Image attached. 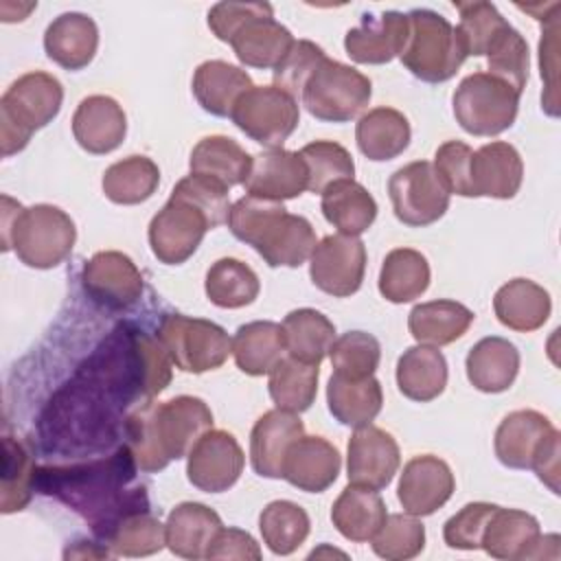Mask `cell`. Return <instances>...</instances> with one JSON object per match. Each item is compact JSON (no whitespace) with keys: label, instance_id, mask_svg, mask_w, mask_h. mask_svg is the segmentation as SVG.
Returning a JSON list of instances; mask_svg holds the SVG:
<instances>
[{"label":"cell","instance_id":"60","mask_svg":"<svg viewBox=\"0 0 561 561\" xmlns=\"http://www.w3.org/2000/svg\"><path fill=\"white\" fill-rule=\"evenodd\" d=\"M530 469L537 473V478L552 491L559 493V432L554 430L550 438L541 445L537 451Z\"/></svg>","mask_w":561,"mask_h":561},{"label":"cell","instance_id":"35","mask_svg":"<svg viewBox=\"0 0 561 561\" xmlns=\"http://www.w3.org/2000/svg\"><path fill=\"white\" fill-rule=\"evenodd\" d=\"M410 136L408 118L392 107H375L366 112L355 127L359 151L375 162L401 156L410 145Z\"/></svg>","mask_w":561,"mask_h":561},{"label":"cell","instance_id":"52","mask_svg":"<svg viewBox=\"0 0 561 561\" xmlns=\"http://www.w3.org/2000/svg\"><path fill=\"white\" fill-rule=\"evenodd\" d=\"M489 75L511 85L517 94L524 92L528 81V44L519 31L508 26L486 53Z\"/></svg>","mask_w":561,"mask_h":561},{"label":"cell","instance_id":"12","mask_svg":"<svg viewBox=\"0 0 561 561\" xmlns=\"http://www.w3.org/2000/svg\"><path fill=\"white\" fill-rule=\"evenodd\" d=\"M210 224L191 202L171 195L149 224V245L153 256L164 265L188 261L199 248Z\"/></svg>","mask_w":561,"mask_h":561},{"label":"cell","instance_id":"47","mask_svg":"<svg viewBox=\"0 0 561 561\" xmlns=\"http://www.w3.org/2000/svg\"><path fill=\"white\" fill-rule=\"evenodd\" d=\"M309 526L307 511L289 500H274L259 515L263 543L274 554H291L307 539Z\"/></svg>","mask_w":561,"mask_h":561},{"label":"cell","instance_id":"33","mask_svg":"<svg viewBox=\"0 0 561 561\" xmlns=\"http://www.w3.org/2000/svg\"><path fill=\"white\" fill-rule=\"evenodd\" d=\"M327 403L329 412L342 425L355 430L370 425L373 419L381 412V383L373 375L362 379H348L333 373L327 386Z\"/></svg>","mask_w":561,"mask_h":561},{"label":"cell","instance_id":"21","mask_svg":"<svg viewBox=\"0 0 561 561\" xmlns=\"http://www.w3.org/2000/svg\"><path fill=\"white\" fill-rule=\"evenodd\" d=\"M342 467L335 445L322 436H300L294 440L283 460V476L291 486L307 493L327 491Z\"/></svg>","mask_w":561,"mask_h":561},{"label":"cell","instance_id":"37","mask_svg":"<svg viewBox=\"0 0 561 561\" xmlns=\"http://www.w3.org/2000/svg\"><path fill=\"white\" fill-rule=\"evenodd\" d=\"M188 167L191 173L210 178L230 188L245 182L252 156L228 136H206L193 147Z\"/></svg>","mask_w":561,"mask_h":561},{"label":"cell","instance_id":"19","mask_svg":"<svg viewBox=\"0 0 561 561\" xmlns=\"http://www.w3.org/2000/svg\"><path fill=\"white\" fill-rule=\"evenodd\" d=\"M543 541L546 535H541L537 517L526 511L497 506L484 528L480 548L493 559H543L550 557Z\"/></svg>","mask_w":561,"mask_h":561},{"label":"cell","instance_id":"27","mask_svg":"<svg viewBox=\"0 0 561 561\" xmlns=\"http://www.w3.org/2000/svg\"><path fill=\"white\" fill-rule=\"evenodd\" d=\"M99 46V28L85 13H61L55 18L44 33L46 55L66 70L85 68Z\"/></svg>","mask_w":561,"mask_h":561},{"label":"cell","instance_id":"55","mask_svg":"<svg viewBox=\"0 0 561 561\" xmlns=\"http://www.w3.org/2000/svg\"><path fill=\"white\" fill-rule=\"evenodd\" d=\"M495 508L497 504H489V502L465 504L456 515H451L445 522V528H443L445 543L458 550H478L482 543L484 528L491 515L495 513Z\"/></svg>","mask_w":561,"mask_h":561},{"label":"cell","instance_id":"48","mask_svg":"<svg viewBox=\"0 0 561 561\" xmlns=\"http://www.w3.org/2000/svg\"><path fill=\"white\" fill-rule=\"evenodd\" d=\"M454 7L460 13L456 35L467 57L486 55L489 48L495 44V39L511 26L491 2H484V0L454 2Z\"/></svg>","mask_w":561,"mask_h":561},{"label":"cell","instance_id":"2","mask_svg":"<svg viewBox=\"0 0 561 561\" xmlns=\"http://www.w3.org/2000/svg\"><path fill=\"white\" fill-rule=\"evenodd\" d=\"M208 430H213L210 408L197 397L180 394L164 403H140L125 419L123 443L131 449L138 469L153 473L188 456Z\"/></svg>","mask_w":561,"mask_h":561},{"label":"cell","instance_id":"5","mask_svg":"<svg viewBox=\"0 0 561 561\" xmlns=\"http://www.w3.org/2000/svg\"><path fill=\"white\" fill-rule=\"evenodd\" d=\"M64 88L48 72H26L15 79L0 99V142L2 156L22 151L33 131L48 125L61 110Z\"/></svg>","mask_w":561,"mask_h":561},{"label":"cell","instance_id":"41","mask_svg":"<svg viewBox=\"0 0 561 561\" xmlns=\"http://www.w3.org/2000/svg\"><path fill=\"white\" fill-rule=\"evenodd\" d=\"M430 285V263L412 248H397L386 254L379 272V294L394 302L419 298Z\"/></svg>","mask_w":561,"mask_h":561},{"label":"cell","instance_id":"50","mask_svg":"<svg viewBox=\"0 0 561 561\" xmlns=\"http://www.w3.org/2000/svg\"><path fill=\"white\" fill-rule=\"evenodd\" d=\"M298 153L307 164V173H309L307 191L311 193H322L327 186L340 180H353V173H355L353 158L342 145L333 140L309 142Z\"/></svg>","mask_w":561,"mask_h":561},{"label":"cell","instance_id":"45","mask_svg":"<svg viewBox=\"0 0 561 561\" xmlns=\"http://www.w3.org/2000/svg\"><path fill=\"white\" fill-rule=\"evenodd\" d=\"M2 495H0V511L15 513L22 511L37 482V467L33 458V449L28 443L4 434L2 440Z\"/></svg>","mask_w":561,"mask_h":561},{"label":"cell","instance_id":"7","mask_svg":"<svg viewBox=\"0 0 561 561\" xmlns=\"http://www.w3.org/2000/svg\"><path fill=\"white\" fill-rule=\"evenodd\" d=\"M370 94L373 85L366 75L327 57L305 83L300 101L318 121L348 123L368 105Z\"/></svg>","mask_w":561,"mask_h":561},{"label":"cell","instance_id":"57","mask_svg":"<svg viewBox=\"0 0 561 561\" xmlns=\"http://www.w3.org/2000/svg\"><path fill=\"white\" fill-rule=\"evenodd\" d=\"M267 2H219L208 11V26L217 39L230 44L234 33L256 13L267 11Z\"/></svg>","mask_w":561,"mask_h":561},{"label":"cell","instance_id":"17","mask_svg":"<svg viewBox=\"0 0 561 561\" xmlns=\"http://www.w3.org/2000/svg\"><path fill=\"white\" fill-rule=\"evenodd\" d=\"M456 480L445 460L432 454L412 458L401 473L397 497L405 513L425 517L438 511L454 493Z\"/></svg>","mask_w":561,"mask_h":561},{"label":"cell","instance_id":"4","mask_svg":"<svg viewBox=\"0 0 561 561\" xmlns=\"http://www.w3.org/2000/svg\"><path fill=\"white\" fill-rule=\"evenodd\" d=\"M77 228L70 215L50 204L22 208L2 195V250H15L18 259L35 270L64 263L75 245Z\"/></svg>","mask_w":561,"mask_h":561},{"label":"cell","instance_id":"10","mask_svg":"<svg viewBox=\"0 0 561 561\" xmlns=\"http://www.w3.org/2000/svg\"><path fill=\"white\" fill-rule=\"evenodd\" d=\"M232 123L263 147L278 149L298 127V101L276 85H252L239 96L230 114Z\"/></svg>","mask_w":561,"mask_h":561},{"label":"cell","instance_id":"1","mask_svg":"<svg viewBox=\"0 0 561 561\" xmlns=\"http://www.w3.org/2000/svg\"><path fill=\"white\" fill-rule=\"evenodd\" d=\"M136 471L131 449L123 443L101 460L37 469L35 489L83 515L101 539L121 517L149 506L145 486L134 484Z\"/></svg>","mask_w":561,"mask_h":561},{"label":"cell","instance_id":"32","mask_svg":"<svg viewBox=\"0 0 561 561\" xmlns=\"http://www.w3.org/2000/svg\"><path fill=\"white\" fill-rule=\"evenodd\" d=\"M397 386L412 401L425 403L436 399L447 386L445 355L430 344L410 346L397 362Z\"/></svg>","mask_w":561,"mask_h":561},{"label":"cell","instance_id":"38","mask_svg":"<svg viewBox=\"0 0 561 561\" xmlns=\"http://www.w3.org/2000/svg\"><path fill=\"white\" fill-rule=\"evenodd\" d=\"M473 311L456 300H430L416 305L408 316V329L419 344L445 346L467 333Z\"/></svg>","mask_w":561,"mask_h":561},{"label":"cell","instance_id":"28","mask_svg":"<svg viewBox=\"0 0 561 561\" xmlns=\"http://www.w3.org/2000/svg\"><path fill=\"white\" fill-rule=\"evenodd\" d=\"M219 528L221 519L213 508L199 502H182L167 517V548L182 559H204Z\"/></svg>","mask_w":561,"mask_h":561},{"label":"cell","instance_id":"40","mask_svg":"<svg viewBox=\"0 0 561 561\" xmlns=\"http://www.w3.org/2000/svg\"><path fill=\"white\" fill-rule=\"evenodd\" d=\"M280 327L287 355L318 366L329 355L335 340L333 322L324 313L309 307L289 311Z\"/></svg>","mask_w":561,"mask_h":561},{"label":"cell","instance_id":"16","mask_svg":"<svg viewBox=\"0 0 561 561\" xmlns=\"http://www.w3.org/2000/svg\"><path fill=\"white\" fill-rule=\"evenodd\" d=\"M401 465L397 440L381 427H357L348 440L346 476L355 486L373 491L386 489Z\"/></svg>","mask_w":561,"mask_h":561},{"label":"cell","instance_id":"58","mask_svg":"<svg viewBox=\"0 0 561 561\" xmlns=\"http://www.w3.org/2000/svg\"><path fill=\"white\" fill-rule=\"evenodd\" d=\"M206 559H239V561H259L261 548L254 537L241 528H219L215 535Z\"/></svg>","mask_w":561,"mask_h":561},{"label":"cell","instance_id":"59","mask_svg":"<svg viewBox=\"0 0 561 561\" xmlns=\"http://www.w3.org/2000/svg\"><path fill=\"white\" fill-rule=\"evenodd\" d=\"M557 18L550 22V28L543 31V37L539 42V66H541V79L548 81L546 94L541 96V103L550 116H557Z\"/></svg>","mask_w":561,"mask_h":561},{"label":"cell","instance_id":"53","mask_svg":"<svg viewBox=\"0 0 561 561\" xmlns=\"http://www.w3.org/2000/svg\"><path fill=\"white\" fill-rule=\"evenodd\" d=\"M324 59H327V55H324V50L318 44H313L309 39L294 42V46L289 48L285 59L272 70L274 85L280 88L283 92H287L289 96H294L298 101L300 94H302L305 83L309 81L313 70Z\"/></svg>","mask_w":561,"mask_h":561},{"label":"cell","instance_id":"25","mask_svg":"<svg viewBox=\"0 0 561 561\" xmlns=\"http://www.w3.org/2000/svg\"><path fill=\"white\" fill-rule=\"evenodd\" d=\"M554 425L537 410H515L495 430V456L504 467L530 469Z\"/></svg>","mask_w":561,"mask_h":561},{"label":"cell","instance_id":"8","mask_svg":"<svg viewBox=\"0 0 561 561\" xmlns=\"http://www.w3.org/2000/svg\"><path fill=\"white\" fill-rule=\"evenodd\" d=\"M519 96L493 75L473 72L454 92V116L471 136H497L515 123Z\"/></svg>","mask_w":561,"mask_h":561},{"label":"cell","instance_id":"42","mask_svg":"<svg viewBox=\"0 0 561 561\" xmlns=\"http://www.w3.org/2000/svg\"><path fill=\"white\" fill-rule=\"evenodd\" d=\"M318 364L296 359L291 355L283 357L270 370V397L278 410L300 414L311 408L318 392Z\"/></svg>","mask_w":561,"mask_h":561},{"label":"cell","instance_id":"26","mask_svg":"<svg viewBox=\"0 0 561 561\" xmlns=\"http://www.w3.org/2000/svg\"><path fill=\"white\" fill-rule=\"evenodd\" d=\"M294 35L287 26L274 20L272 7L263 13H256L250 18L230 39V46L234 48V55L241 64L250 68L261 70H274L289 48L294 46Z\"/></svg>","mask_w":561,"mask_h":561},{"label":"cell","instance_id":"23","mask_svg":"<svg viewBox=\"0 0 561 561\" xmlns=\"http://www.w3.org/2000/svg\"><path fill=\"white\" fill-rule=\"evenodd\" d=\"M72 134L79 147L88 153H110L127 134V116L112 96L92 94L77 105Z\"/></svg>","mask_w":561,"mask_h":561},{"label":"cell","instance_id":"43","mask_svg":"<svg viewBox=\"0 0 561 561\" xmlns=\"http://www.w3.org/2000/svg\"><path fill=\"white\" fill-rule=\"evenodd\" d=\"M101 184L110 202L134 206L156 193L160 184V169L147 156H129L107 167Z\"/></svg>","mask_w":561,"mask_h":561},{"label":"cell","instance_id":"9","mask_svg":"<svg viewBox=\"0 0 561 561\" xmlns=\"http://www.w3.org/2000/svg\"><path fill=\"white\" fill-rule=\"evenodd\" d=\"M156 337L171 362L184 373L199 375L215 370L232 353V340L219 324L184 313H167L160 320Z\"/></svg>","mask_w":561,"mask_h":561},{"label":"cell","instance_id":"6","mask_svg":"<svg viewBox=\"0 0 561 561\" xmlns=\"http://www.w3.org/2000/svg\"><path fill=\"white\" fill-rule=\"evenodd\" d=\"M410 33L401 64L421 81L443 83L451 79L467 59L456 28L436 11L414 9L408 13Z\"/></svg>","mask_w":561,"mask_h":561},{"label":"cell","instance_id":"51","mask_svg":"<svg viewBox=\"0 0 561 561\" xmlns=\"http://www.w3.org/2000/svg\"><path fill=\"white\" fill-rule=\"evenodd\" d=\"M333 373L348 379L370 377L381 357V346L375 335L366 331H348L333 340L329 348Z\"/></svg>","mask_w":561,"mask_h":561},{"label":"cell","instance_id":"15","mask_svg":"<svg viewBox=\"0 0 561 561\" xmlns=\"http://www.w3.org/2000/svg\"><path fill=\"white\" fill-rule=\"evenodd\" d=\"M243 449L224 430H208L188 451L186 476L193 486L206 493L228 491L243 471Z\"/></svg>","mask_w":561,"mask_h":561},{"label":"cell","instance_id":"31","mask_svg":"<svg viewBox=\"0 0 561 561\" xmlns=\"http://www.w3.org/2000/svg\"><path fill=\"white\" fill-rule=\"evenodd\" d=\"M250 88V75L221 59L199 64L193 75V94L202 110L213 116H230L239 96Z\"/></svg>","mask_w":561,"mask_h":561},{"label":"cell","instance_id":"24","mask_svg":"<svg viewBox=\"0 0 561 561\" xmlns=\"http://www.w3.org/2000/svg\"><path fill=\"white\" fill-rule=\"evenodd\" d=\"M302 434L305 425L298 414L278 408L265 412L250 434L252 469L263 478H280L285 454Z\"/></svg>","mask_w":561,"mask_h":561},{"label":"cell","instance_id":"30","mask_svg":"<svg viewBox=\"0 0 561 561\" xmlns=\"http://www.w3.org/2000/svg\"><path fill=\"white\" fill-rule=\"evenodd\" d=\"M552 309L550 294L530 278H513L504 283L493 296V311L497 320L519 333L543 327Z\"/></svg>","mask_w":561,"mask_h":561},{"label":"cell","instance_id":"56","mask_svg":"<svg viewBox=\"0 0 561 561\" xmlns=\"http://www.w3.org/2000/svg\"><path fill=\"white\" fill-rule=\"evenodd\" d=\"M471 156L473 149L460 140H447L436 149L434 171L447 193L473 197L471 193Z\"/></svg>","mask_w":561,"mask_h":561},{"label":"cell","instance_id":"22","mask_svg":"<svg viewBox=\"0 0 561 561\" xmlns=\"http://www.w3.org/2000/svg\"><path fill=\"white\" fill-rule=\"evenodd\" d=\"M524 180V162L519 151L504 142H486L471 156V193L473 197L511 199Z\"/></svg>","mask_w":561,"mask_h":561},{"label":"cell","instance_id":"36","mask_svg":"<svg viewBox=\"0 0 561 561\" xmlns=\"http://www.w3.org/2000/svg\"><path fill=\"white\" fill-rule=\"evenodd\" d=\"M283 327L270 320L241 324L232 337V355L241 373L261 377L285 357Z\"/></svg>","mask_w":561,"mask_h":561},{"label":"cell","instance_id":"46","mask_svg":"<svg viewBox=\"0 0 561 561\" xmlns=\"http://www.w3.org/2000/svg\"><path fill=\"white\" fill-rule=\"evenodd\" d=\"M206 296L221 309H239L252 305L261 291L259 276L239 259H219L206 272Z\"/></svg>","mask_w":561,"mask_h":561},{"label":"cell","instance_id":"29","mask_svg":"<svg viewBox=\"0 0 561 561\" xmlns=\"http://www.w3.org/2000/svg\"><path fill=\"white\" fill-rule=\"evenodd\" d=\"M467 379L480 392H504L513 386L519 370V351L513 342L491 335L471 346L467 362Z\"/></svg>","mask_w":561,"mask_h":561},{"label":"cell","instance_id":"20","mask_svg":"<svg viewBox=\"0 0 561 561\" xmlns=\"http://www.w3.org/2000/svg\"><path fill=\"white\" fill-rule=\"evenodd\" d=\"M307 184L309 173L300 153L278 147L252 156V167L243 188L248 195L283 202L298 197L307 191Z\"/></svg>","mask_w":561,"mask_h":561},{"label":"cell","instance_id":"39","mask_svg":"<svg viewBox=\"0 0 561 561\" xmlns=\"http://www.w3.org/2000/svg\"><path fill=\"white\" fill-rule=\"evenodd\" d=\"M386 519L381 495L366 486L348 484L331 508V522L337 533L351 541H370Z\"/></svg>","mask_w":561,"mask_h":561},{"label":"cell","instance_id":"14","mask_svg":"<svg viewBox=\"0 0 561 561\" xmlns=\"http://www.w3.org/2000/svg\"><path fill=\"white\" fill-rule=\"evenodd\" d=\"M81 285L96 305L110 311H127L140 300L142 274L127 254L105 250L85 261Z\"/></svg>","mask_w":561,"mask_h":561},{"label":"cell","instance_id":"49","mask_svg":"<svg viewBox=\"0 0 561 561\" xmlns=\"http://www.w3.org/2000/svg\"><path fill=\"white\" fill-rule=\"evenodd\" d=\"M370 541L377 557L405 561L425 548V526L410 513H390Z\"/></svg>","mask_w":561,"mask_h":561},{"label":"cell","instance_id":"54","mask_svg":"<svg viewBox=\"0 0 561 561\" xmlns=\"http://www.w3.org/2000/svg\"><path fill=\"white\" fill-rule=\"evenodd\" d=\"M171 195L182 197V199L191 202L195 208H199L206 215L210 230L219 228L221 224L228 221V213H230L228 188L210 178L191 173L173 186Z\"/></svg>","mask_w":561,"mask_h":561},{"label":"cell","instance_id":"44","mask_svg":"<svg viewBox=\"0 0 561 561\" xmlns=\"http://www.w3.org/2000/svg\"><path fill=\"white\" fill-rule=\"evenodd\" d=\"M101 541L116 557H149L167 546V535L164 524L142 508L121 517Z\"/></svg>","mask_w":561,"mask_h":561},{"label":"cell","instance_id":"3","mask_svg":"<svg viewBox=\"0 0 561 561\" xmlns=\"http://www.w3.org/2000/svg\"><path fill=\"white\" fill-rule=\"evenodd\" d=\"M228 228L270 267H298L318 245L309 219L287 213L283 202L256 195H243L230 206Z\"/></svg>","mask_w":561,"mask_h":561},{"label":"cell","instance_id":"13","mask_svg":"<svg viewBox=\"0 0 561 561\" xmlns=\"http://www.w3.org/2000/svg\"><path fill=\"white\" fill-rule=\"evenodd\" d=\"M366 272V245L351 234L324 237L309 256L311 283L335 298H346L362 287Z\"/></svg>","mask_w":561,"mask_h":561},{"label":"cell","instance_id":"18","mask_svg":"<svg viewBox=\"0 0 561 561\" xmlns=\"http://www.w3.org/2000/svg\"><path fill=\"white\" fill-rule=\"evenodd\" d=\"M410 33L408 13L383 11L364 13L362 22L348 28L344 37L346 55L357 64H388L405 48Z\"/></svg>","mask_w":561,"mask_h":561},{"label":"cell","instance_id":"11","mask_svg":"<svg viewBox=\"0 0 561 561\" xmlns=\"http://www.w3.org/2000/svg\"><path fill=\"white\" fill-rule=\"evenodd\" d=\"M388 193L397 219L412 228L438 221L449 208V193L427 160L397 169L388 180Z\"/></svg>","mask_w":561,"mask_h":561},{"label":"cell","instance_id":"34","mask_svg":"<svg viewBox=\"0 0 561 561\" xmlns=\"http://www.w3.org/2000/svg\"><path fill=\"white\" fill-rule=\"evenodd\" d=\"M322 215L342 234L359 237L377 217L375 197L355 180H340L327 186L322 193Z\"/></svg>","mask_w":561,"mask_h":561}]
</instances>
